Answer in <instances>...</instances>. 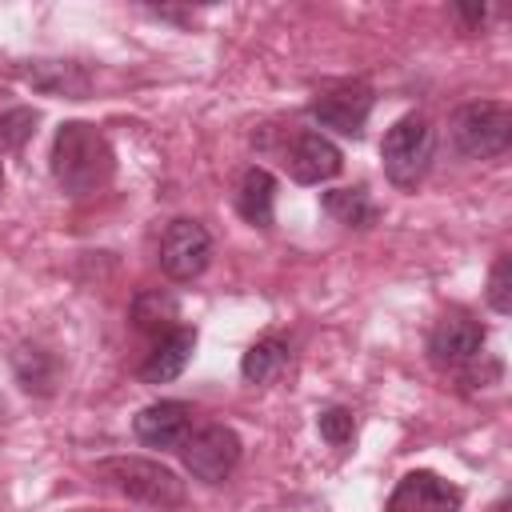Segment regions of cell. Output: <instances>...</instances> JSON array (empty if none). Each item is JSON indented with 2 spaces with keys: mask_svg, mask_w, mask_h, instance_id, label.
Segmentation results:
<instances>
[{
  "mask_svg": "<svg viewBox=\"0 0 512 512\" xmlns=\"http://www.w3.org/2000/svg\"><path fill=\"white\" fill-rule=\"evenodd\" d=\"M116 172V156L108 136L96 124L84 120H68L56 128L52 140V180L68 192V196H88L100 192Z\"/></svg>",
  "mask_w": 512,
  "mask_h": 512,
  "instance_id": "cell-1",
  "label": "cell"
},
{
  "mask_svg": "<svg viewBox=\"0 0 512 512\" xmlns=\"http://www.w3.org/2000/svg\"><path fill=\"white\" fill-rule=\"evenodd\" d=\"M100 480H108L120 496L136 500V504H148V508H180L184 504V480L164 468L160 460H144V456H112V460H100L96 464Z\"/></svg>",
  "mask_w": 512,
  "mask_h": 512,
  "instance_id": "cell-2",
  "label": "cell"
},
{
  "mask_svg": "<svg viewBox=\"0 0 512 512\" xmlns=\"http://www.w3.org/2000/svg\"><path fill=\"white\" fill-rule=\"evenodd\" d=\"M452 148L468 160H492L512 144V108L500 100H468L448 120Z\"/></svg>",
  "mask_w": 512,
  "mask_h": 512,
  "instance_id": "cell-3",
  "label": "cell"
},
{
  "mask_svg": "<svg viewBox=\"0 0 512 512\" xmlns=\"http://www.w3.org/2000/svg\"><path fill=\"white\" fill-rule=\"evenodd\" d=\"M432 148H436V132L424 116H400L384 140H380V160H384V176L396 184V188H416L432 164Z\"/></svg>",
  "mask_w": 512,
  "mask_h": 512,
  "instance_id": "cell-4",
  "label": "cell"
},
{
  "mask_svg": "<svg viewBox=\"0 0 512 512\" xmlns=\"http://www.w3.org/2000/svg\"><path fill=\"white\" fill-rule=\"evenodd\" d=\"M180 452H184V468L196 480L220 484L240 464V436L228 424H200V428L188 432V440L180 444Z\"/></svg>",
  "mask_w": 512,
  "mask_h": 512,
  "instance_id": "cell-5",
  "label": "cell"
},
{
  "mask_svg": "<svg viewBox=\"0 0 512 512\" xmlns=\"http://www.w3.org/2000/svg\"><path fill=\"white\" fill-rule=\"evenodd\" d=\"M208 260H212V236H208V228L200 220L180 216V220H172L164 228V236H160V268H164V276H172L180 284L196 280L208 268Z\"/></svg>",
  "mask_w": 512,
  "mask_h": 512,
  "instance_id": "cell-6",
  "label": "cell"
},
{
  "mask_svg": "<svg viewBox=\"0 0 512 512\" xmlns=\"http://www.w3.org/2000/svg\"><path fill=\"white\" fill-rule=\"evenodd\" d=\"M484 340H488V332H484L480 320H472V316H464V312H448V316H440L436 328L428 332V356H432V364H440V368L464 372L472 360L484 356Z\"/></svg>",
  "mask_w": 512,
  "mask_h": 512,
  "instance_id": "cell-7",
  "label": "cell"
},
{
  "mask_svg": "<svg viewBox=\"0 0 512 512\" xmlns=\"http://www.w3.org/2000/svg\"><path fill=\"white\" fill-rule=\"evenodd\" d=\"M368 112H372V88L360 84V80L332 84V88H324V92L308 104V116H312L320 128H332V132L352 136V140L364 132Z\"/></svg>",
  "mask_w": 512,
  "mask_h": 512,
  "instance_id": "cell-8",
  "label": "cell"
},
{
  "mask_svg": "<svg viewBox=\"0 0 512 512\" xmlns=\"http://www.w3.org/2000/svg\"><path fill=\"white\" fill-rule=\"evenodd\" d=\"M460 504H464V492L452 480L420 468V472L400 476L384 512H460Z\"/></svg>",
  "mask_w": 512,
  "mask_h": 512,
  "instance_id": "cell-9",
  "label": "cell"
},
{
  "mask_svg": "<svg viewBox=\"0 0 512 512\" xmlns=\"http://www.w3.org/2000/svg\"><path fill=\"white\" fill-rule=\"evenodd\" d=\"M192 416L196 412L184 400H156V404H148V408L136 412L132 432L148 448H160V452L164 448H180L188 440V432H192Z\"/></svg>",
  "mask_w": 512,
  "mask_h": 512,
  "instance_id": "cell-10",
  "label": "cell"
},
{
  "mask_svg": "<svg viewBox=\"0 0 512 512\" xmlns=\"http://www.w3.org/2000/svg\"><path fill=\"white\" fill-rule=\"evenodd\" d=\"M284 164H288L292 180H300V184H320V180H332V176L344 168V156H340V148H336L324 132H300V136L288 144Z\"/></svg>",
  "mask_w": 512,
  "mask_h": 512,
  "instance_id": "cell-11",
  "label": "cell"
},
{
  "mask_svg": "<svg viewBox=\"0 0 512 512\" xmlns=\"http://www.w3.org/2000/svg\"><path fill=\"white\" fill-rule=\"evenodd\" d=\"M196 352V328H172L156 340V348L148 352V360L140 364V380L144 384H172L188 360Z\"/></svg>",
  "mask_w": 512,
  "mask_h": 512,
  "instance_id": "cell-12",
  "label": "cell"
},
{
  "mask_svg": "<svg viewBox=\"0 0 512 512\" xmlns=\"http://www.w3.org/2000/svg\"><path fill=\"white\" fill-rule=\"evenodd\" d=\"M24 80L48 96H68V100H84L92 88V76L72 60H36L32 68H24Z\"/></svg>",
  "mask_w": 512,
  "mask_h": 512,
  "instance_id": "cell-13",
  "label": "cell"
},
{
  "mask_svg": "<svg viewBox=\"0 0 512 512\" xmlns=\"http://www.w3.org/2000/svg\"><path fill=\"white\" fill-rule=\"evenodd\" d=\"M272 204H276V176L268 168H248L240 176L236 188V212L252 224V228H268L272 224Z\"/></svg>",
  "mask_w": 512,
  "mask_h": 512,
  "instance_id": "cell-14",
  "label": "cell"
},
{
  "mask_svg": "<svg viewBox=\"0 0 512 512\" xmlns=\"http://www.w3.org/2000/svg\"><path fill=\"white\" fill-rule=\"evenodd\" d=\"M320 204H324V212L336 220V224H344V228H372L376 224V204H372V196L364 192V188H332V192H324L320 196Z\"/></svg>",
  "mask_w": 512,
  "mask_h": 512,
  "instance_id": "cell-15",
  "label": "cell"
},
{
  "mask_svg": "<svg viewBox=\"0 0 512 512\" xmlns=\"http://www.w3.org/2000/svg\"><path fill=\"white\" fill-rule=\"evenodd\" d=\"M284 368H288V344H284L280 336L256 340V344L244 352V360H240V376H244L248 384H268V380L280 376Z\"/></svg>",
  "mask_w": 512,
  "mask_h": 512,
  "instance_id": "cell-16",
  "label": "cell"
},
{
  "mask_svg": "<svg viewBox=\"0 0 512 512\" xmlns=\"http://www.w3.org/2000/svg\"><path fill=\"white\" fill-rule=\"evenodd\" d=\"M12 368H16L20 384H24L28 392H36V396H48L52 384H56V360H52L44 348H28V344H24V348L12 356Z\"/></svg>",
  "mask_w": 512,
  "mask_h": 512,
  "instance_id": "cell-17",
  "label": "cell"
},
{
  "mask_svg": "<svg viewBox=\"0 0 512 512\" xmlns=\"http://www.w3.org/2000/svg\"><path fill=\"white\" fill-rule=\"evenodd\" d=\"M132 320H136V328H168L172 332L176 300L168 292H140L132 304Z\"/></svg>",
  "mask_w": 512,
  "mask_h": 512,
  "instance_id": "cell-18",
  "label": "cell"
},
{
  "mask_svg": "<svg viewBox=\"0 0 512 512\" xmlns=\"http://www.w3.org/2000/svg\"><path fill=\"white\" fill-rule=\"evenodd\" d=\"M488 304L500 316L512 312V256H496V264L488 272Z\"/></svg>",
  "mask_w": 512,
  "mask_h": 512,
  "instance_id": "cell-19",
  "label": "cell"
},
{
  "mask_svg": "<svg viewBox=\"0 0 512 512\" xmlns=\"http://www.w3.org/2000/svg\"><path fill=\"white\" fill-rule=\"evenodd\" d=\"M316 428H320V436H324L332 448H344V444L356 436V420H352V412L340 408V404L324 408V412L316 416Z\"/></svg>",
  "mask_w": 512,
  "mask_h": 512,
  "instance_id": "cell-20",
  "label": "cell"
},
{
  "mask_svg": "<svg viewBox=\"0 0 512 512\" xmlns=\"http://www.w3.org/2000/svg\"><path fill=\"white\" fill-rule=\"evenodd\" d=\"M452 12H456L468 28H480V24H484V16H488V8H484V4H456Z\"/></svg>",
  "mask_w": 512,
  "mask_h": 512,
  "instance_id": "cell-21",
  "label": "cell"
},
{
  "mask_svg": "<svg viewBox=\"0 0 512 512\" xmlns=\"http://www.w3.org/2000/svg\"><path fill=\"white\" fill-rule=\"evenodd\" d=\"M0 184H4V160H0Z\"/></svg>",
  "mask_w": 512,
  "mask_h": 512,
  "instance_id": "cell-22",
  "label": "cell"
},
{
  "mask_svg": "<svg viewBox=\"0 0 512 512\" xmlns=\"http://www.w3.org/2000/svg\"><path fill=\"white\" fill-rule=\"evenodd\" d=\"M0 408H4V400H0Z\"/></svg>",
  "mask_w": 512,
  "mask_h": 512,
  "instance_id": "cell-23",
  "label": "cell"
}]
</instances>
